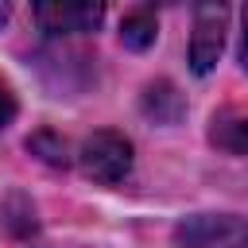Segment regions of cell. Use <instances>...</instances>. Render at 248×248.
Returning a JSON list of instances; mask_svg holds the SVG:
<instances>
[{
	"label": "cell",
	"mask_w": 248,
	"mask_h": 248,
	"mask_svg": "<svg viewBox=\"0 0 248 248\" xmlns=\"http://www.w3.org/2000/svg\"><path fill=\"white\" fill-rule=\"evenodd\" d=\"M240 58H244V70H248V8H244V46H240Z\"/></svg>",
	"instance_id": "obj_10"
},
{
	"label": "cell",
	"mask_w": 248,
	"mask_h": 248,
	"mask_svg": "<svg viewBox=\"0 0 248 248\" xmlns=\"http://www.w3.org/2000/svg\"><path fill=\"white\" fill-rule=\"evenodd\" d=\"M35 19L50 35H81V31H93L105 19V8L85 4V0H66V4L54 0V4H35Z\"/></svg>",
	"instance_id": "obj_4"
},
{
	"label": "cell",
	"mask_w": 248,
	"mask_h": 248,
	"mask_svg": "<svg viewBox=\"0 0 248 248\" xmlns=\"http://www.w3.org/2000/svg\"><path fill=\"white\" fill-rule=\"evenodd\" d=\"M155 35H159V19H155L151 8H136V12H128L124 23H120V43H124L128 50H147V46L155 43Z\"/></svg>",
	"instance_id": "obj_6"
},
{
	"label": "cell",
	"mask_w": 248,
	"mask_h": 248,
	"mask_svg": "<svg viewBox=\"0 0 248 248\" xmlns=\"http://www.w3.org/2000/svg\"><path fill=\"white\" fill-rule=\"evenodd\" d=\"M178 248H248V217L240 213H194L174 229Z\"/></svg>",
	"instance_id": "obj_2"
},
{
	"label": "cell",
	"mask_w": 248,
	"mask_h": 248,
	"mask_svg": "<svg viewBox=\"0 0 248 248\" xmlns=\"http://www.w3.org/2000/svg\"><path fill=\"white\" fill-rule=\"evenodd\" d=\"M213 140L229 151H248V120H236V124H217L213 128Z\"/></svg>",
	"instance_id": "obj_8"
},
{
	"label": "cell",
	"mask_w": 248,
	"mask_h": 248,
	"mask_svg": "<svg viewBox=\"0 0 248 248\" xmlns=\"http://www.w3.org/2000/svg\"><path fill=\"white\" fill-rule=\"evenodd\" d=\"M225 23H229V8L225 4H198L194 8V35H190V70L198 78H205L221 50H225Z\"/></svg>",
	"instance_id": "obj_3"
},
{
	"label": "cell",
	"mask_w": 248,
	"mask_h": 248,
	"mask_svg": "<svg viewBox=\"0 0 248 248\" xmlns=\"http://www.w3.org/2000/svg\"><path fill=\"white\" fill-rule=\"evenodd\" d=\"M78 163H81V174L101 182V186H112V182H124L128 170H132V143L112 132V128H101L93 136H85L81 151H78Z\"/></svg>",
	"instance_id": "obj_1"
},
{
	"label": "cell",
	"mask_w": 248,
	"mask_h": 248,
	"mask_svg": "<svg viewBox=\"0 0 248 248\" xmlns=\"http://www.w3.org/2000/svg\"><path fill=\"white\" fill-rule=\"evenodd\" d=\"M143 112L155 124H178L182 112H186V101H182V93L170 81H151L143 89Z\"/></svg>",
	"instance_id": "obj_5"
},
{
	"label": "cell",
	"mask_w": 248,
	"mask_h": 248,
	"mask_svg": "<svg viewBox=\"0 0 248 248\" xmlns=\"http://www.w3.org/2000/svg\"><path fill=\"white\" fill-rule=\"evenodd\" d=\"M27 151H35L43 163H50V167H66V143L54 136V132H35L31 140H27Z\"/></svg>",
	"instance_id": "obj_7"
},
{
	"label": "cell",
	"mask_w": 248,
	"mask_h": 248,
	"mask_svg": "<svg viewBox=\"0 0 248 248\" xmlns=\"http://www.w3.org/2000/svg\"><path fill=\"white\" fill-rule=\"evenodd\" d=\"M12 116H16V101H12V93L0 85V132L12 124Z\"/></svg>",
	"instance_id": "obj_9"
}]
</instances>
